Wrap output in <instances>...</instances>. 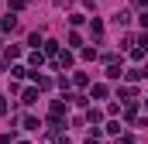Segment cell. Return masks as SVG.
I'll use <instances>...</instances> for the list:
<instances>
[{"label":"cell","mask_w":148,"mask_h":144,"mask_svg":"<svg viewBox=\"0 0 148 144\" xmlns=\"http://www.w3.org/2000/svg\"><path fill=\"white\" fill-rule=\"evenodd\" d=\"M138 21H141V24H145V28H148V10H145V14H141V17H138Z\"/></svg>","instance_id":"cell-7"},{"label":"cell","mask_w":148,"mask_h":144,"mask_svg":"<svg viewBox=\"0 0 148 144\" xmlns=\"http://www.w3.org/2000/svg\"><path fill=\"white\" fill-rule=\"evenodd\" d=\"M145 103H148V100H145Z\"/></svg>","instance_id":"cell-9"},{"label":"cell","mask_w":148,"mask_h":144,"mask_svg":"<svg viewBox=\"0 0 148 144\" xmlns=\"http://www.w3.org/2000/svg\"><path fill=\"white\" fill-rule=\"evenodd\" d=\"M21 100H24V103H35V100H38V89H35V86H28V89L21 93Z\"/></svg>","instance_id":"cell-2"},{"label":"cell","mask_w":148,"mask_h":144,"mask_svg":"<svg viewBox=\"0 0 148 144\" xmlns=\"http://www.w3.org/2000/svg\"><path fill=\"white\" fill-rule=\"evenodd\" d=\"M14 24H17L14 17H0V31H14Z\"/></svg>","instance_id":"cell-4"},{"label":"cell","mask_w":148,"mask_h":144,"mask_svg":"<svg viewBox=\"0 0 148 144\" xmlns=\"http://www.w3.org/2000/svg\"><path fill=\"white\" fill-rule=\"evenodd\" d=\"M62 113H66V107H62V103H52V117H55V120H59Z\"/></svg>","instance_id":"cell-6"},{"label":"cell","mask_w":148,"mask_h":144,"mask_svg":"<svg viewBox=\"0 0 148 144\" xmlns=\"http://www.w3.org/2000/svg\"><path fill=\"white\" fill-rule=\"evenodd\" d=\"M17 55H21V48H17V45H7V52H3V62L10 65V58H17Z\"/></svg>","instance_id":"cell-1"},{"label":"cell","mask_w":148,"mask_h":144,"mask_svg":"<svg viewBox=\"0 0 148 144\" xmlns=\"http://www.w3.org/2000/svg\"><path fill=\"white\" fill-rule=\"evenodd\" d=\"M3 113H7V103H3V100H0V117H3Z\"/></svg>","instance_id":"cell-8"},{"label":"cell","mask_w":148,"mask_h":144,"mask_svg":"<svg viewBox=\"0 0 148 144\" xmlns=\"http://www.w3.org/2000/svg\"><path fill=\"white\" fill-rule=\"evenodd\" d=\"M107 75H110V79H121L124 72H121V65H117V62H110V65H107Z\"/></svg>","instance_id":"cell-3"},{"label":"cell","mask_w":148,"mask_h":144,"mask_svg":"<svg viewBox=\"0 0 148 144\" xmlns=\"http://www.w3.org/2000/svg\"><path fill=\"white\" fill-rule=\"evenodd\" d=\"M55 65H73V55H69V52H62V55H59V62H55Z\"/></svg>","instance_id":"cell-5"}]
</instances>
